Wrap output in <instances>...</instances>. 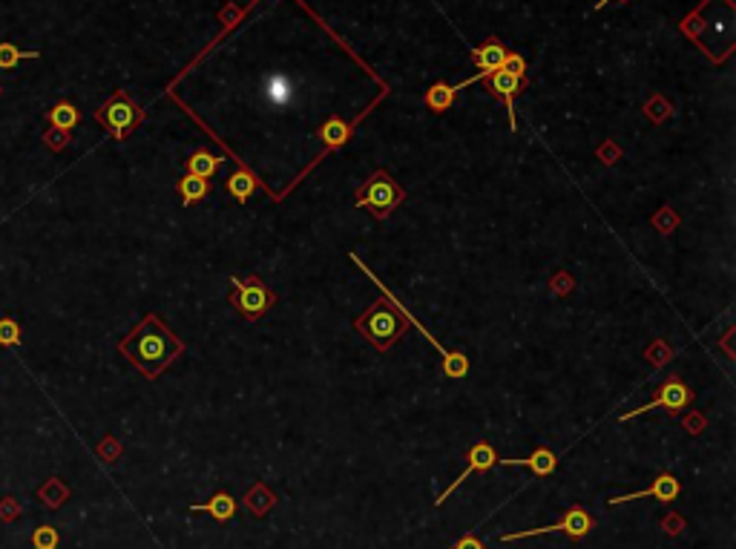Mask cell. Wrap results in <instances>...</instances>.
<instances>
[{
	"label": "cell",
	"instance_id": "cb8c5ba5",
	"mask_svg": "<svg viewBox=\"0 0 736 549\" xmlns=\"http://www.w3.org/2000/svg\"><path fill=\"white\" fill-rule=\"evenodd\" d=\"M32 546L35 549H58L61 546V535L55 527H49V523H44V527H37L32 532Z\"/></svg>",
	"mask_w": 736,
	"mask_h": 549
},
{
	"label": "cell",
	"instance_id": "2e32d148",
	"mask_svg": "<svg viewBox=\"0 0 736 549\" xmlns=\"http://www.w3.org/2000/svg\"><path fill=\"white\" fill-rule=\"evenodd\" d=\"M319 138H322V144H326V150H334V147H343L348 138H351V127H348L343 119H328L326 124L319 127Z\"/></svg>",
	"mask_w": 736,
	"mask_h": 549
},
{
	"label": "cell",
	"instance_id": "9a60e30c",
	"mask_svg": "<svg viewBox=\"0 0 736 549\" xmlns=\"http://www.w3.org/2000/svg\"><path fill=\"white\" fill-rule=\"evenodd\" d=\"M46 119L49 124L55 127V130H63V133H72L75 127H79L81 121V112L75 104H70V101H61V104H55L53 110L46 112Z\"/></svg>",
	"mask_w": 736,
	"mask_h": 549
},
{
	"label": "cell",
	"instance_id": "5b68a950",
	"mask_svg": "<svg viewBox=\"0 0 736 549\" xmlns=\"http://www.w3.org/2000/svg\"><path fill=\"white\" fill-rule=\"evenodd\" d=\"M141 119H145V112L136 107V101L127 93H115L107 104L95 112V121L104 127L115 142H124V138L141 124Z\"/></svg>",
	"mask_w": 736,
	"mask_h": 549
},
{
	"label": "cell",
	"instance_id": "f546056e",
	"mask_svg": "<svg viewBox=\"0 0 736 549\" xmlns=\"http://www.w3.org/2000/svg\"><path fill=\"white\" fill-rule=\"evenodd\" d=\"M607 4H613V0H599V4H596V9H601V6H607Z\"/></svg>",
	"mask_w": 736,
	"mask_h": 549
},
{
	"label": "cell",
	"instance_id": "4316f807",
	"mask_svg": "<svg viewBox=\"0 0 736 549\" xmlns=\"http://www.w3.org/2000/svg\"><path fill=\"white\" fill-rule=\"evenodd\" d=\"M46 144H49V147H55V150L67 147V144H70V133H63V130H55V127H53V130L46 133Z\"/></svg>",
	"mask_w": 736,
	"mask_h": 549
},
{
	"label": "cell",
	"instance_id": "8992f818",
	"mask_svg": "<svg viewBox=\"0 0 736 549\" xmlns=\"http://www.w3.org/2000/svg\"><path fill=\"white\" fill-rule=\"evenodd\" d=\"M230 288H234V293H230V302L236 305V308L248 316V319H260L265 316V311L274 305V293H270L265 288L262 279H256V276H248V279H239V276H230Z\"/></svg>",
	"mask_w": 736,
	"mask_h": 549
},
{
	"label": "cell",
	"instance_id": "9c48e42d",
	"mask_svg": "<svg viewBox=\"0 0 736 549\" xmlns=\"http://www.w3.org/2000/svg\"><path fill=\"white\" fill-rule=\"evenodd\" d=\"M503 58H507V46H503L498 37H489V41H484L481 46H475L472 49V63L481 72L475 75V78H467V81H460V84H455V93H463V89L467 86H472V84H477V81H484V78H489V75H492L495 70H500L503 67Z\"/></svg>",
	"mask_w": 736,
	"mask_h": 549
},
{
	"label": "cell",
	"instance_id": "30bf717a",
	"mask_svg": "<svg viewBox=\"0 0 736 549\" xmlns=\"http://www.w3.org/2000/svg\"><path fill=\"white\" fill-rule=\"evenodd\" d=\"M467 461H469V466L460 471L455 483H449V489H446V492H441V497H437V501H434V506H443V504H446V497H449L451 492H455L458 487H463V480L472 478V475H477V471L492 469V466L500 461V457L495 455V449H492V446H489V443H475L472 449H469V457H467Z\"/></svg>",
	"mask_w": 736,
	"mask_h": 549
},
{
	"label": "cell",
	"instance_id": "52a82bcc",
	"mask_svg": "<svg viewBox=\"0 0 736 549\" xmlns=\"http://www.w3.org/2000/svg\"><path fill=\"white\" fill-rule=\"evenodd\" d=\"M592 529V518L587 509H581V506H573V509H566L564 518L558 523H552V527H541V529H521V532H509V535H500V541L503 544H509V541H521V538H533V535H552V532H564L566 538H573V541H584L587 535Z\"/></svg>",
	"mask_w": 736,
	"mask_h": 549
},
{
	"label": "cell",
	"instance_id": "ba28073f",
	"mask_svg": "<svg viewBox=\"0 0 736 549\" xmlns=\"http://www.w3.org/2000/svg\"><path fill=\"white\" fill-rule=\"evenodd\" d=\"M691 400H693V391L674 374V377L665 380L662 389H658L656 400H650L648 406H641V408H636V412H630V414H622V420H633V417H639V414L656 412V408H670V412H682V408L691 406Z\"/></svg>",
	"mask_w": 736,
	"mask_h": 549
},
{
	"label": "cell",
	"instance_id": "277c9868",
	"mask_svg": "<svg viewBox=\"0 0 736 549\" xmlns=\"http://www.w3.org/2000/svg\"><path fill=\"white\" fill-rule=\"evenodd\" d=\"M403 201H406L403 187H400L385 170H377L363 187L357 190L354 208H366L377 216V219H385V216H389L394 208H400Z\"/></svg>",
	"mask_w": 736,
	"mask_h": 549
},
{
	"label": "cell",
	"instance_id": "484cf974",
	"mask_svg": "<svg viewBox=\"0 0 736 549\" xmlns=\"http://www.w3.org/2000/svg\"><path fill=\"white\" fill-rule=\"evenodd\" d=\"M500 70H507L512 75H521V78H526V61L521 55H515V53H507V58H503V67Z\"/></svg>",
	"mask_w": 736,
	"mask_h": 549
},
{
	"label": "cell",
	"instance_id": "7402d4cb",
	"mask_svg": "<svg viewBox=\"0 0 736 549\" xmlns=\"http://www.w3.org/2000/svg\"><path fill=\"white\" fill-rule=\"evenodd\" d=\"M268 95L274 104L279 107H285L288 101L294 98V84L288 75H270V81H268Z\"/></svg>",
	"mask_w": 736,
	"mask_h": 549
},
{
	"label": "cell",
	"instance_id": "8fae6325",
	"mask_svg": "<svg viewBox=\"0 0 736 549\" xmlns=\"http://www.w3.org/2000/svg\"><path fill=\"white\" fill-rule=\"evenodd\" d=\"M682 492V483L670 475V471H662L648 489L641 492H630V495H622V497H610V506H622V504H630V501H639V497H656V501L662 504H674Z\"/></svg>",
	"mask_w": 736,
	"mask_h": 549
},
{
	"label": "cell",
	"instance_id": "7c38bea8",
	"mask_svg": "<svg viewBox=\"0 0 736 549\" xmlns=\"http://www.w3.org/2000/svg\"><path fill=\"white\" fill-rule=\"evenodd\" d=\"M524 86H526V78H521V75H512L507 70H495L492 75H489V93L507 104L512 130L518 127V121H515V95H518Z\"/></svg>",
	"mask_w": 736,
	"mask_h": 549
},
{
	"label": "cell",
	"instance_id": "44dd1931",
	"mask_svg": "<svg viewBox=\"0 0 736 549\" xmlns=\"http://www.w3.org/2000/svg\"><path fill=\"white\" fill-rule=\"evenodd\" d=\"M32 58H41V53H27V49H21L15 44L4 41L0 44V70H18L21 61H32Z\"/></svg>",
	"mask_w": 736,
	"mask_h": 549
},
{
	"label": "cell",
	"instance_id": "d4e9b609",
	"mask_svg": "<svg viewBox=\"0 0 736 549\" xmlns=\"http://www.w3.org/2000/svg\"><path fill=\"white\" fill-rule=\"evenodd\" d=\"M67 495H70V492H67V487H61V480H55V478L49 480L46 487L41 489V497H44V501H46L49 506H53V509H55V506H58V504H61Z\"/></svg>",
	"mask_w": 736,
	"mask_h": 549
},
{
	"label": "cell",
	"instance_id": "603a6c76",
	"mask_svg": "<svg viewBox=\"0 0 736 549\" xmlns=\"http://www.w3.org/2000/svg\"><path fill=\"white\" fill-rule=\"evenodd\" d=\"M0 346L4 348L21 346V323L15 316H0Z\"/></svg>",
	"mask_w": 736,
	"mask_h": 549
},
{
	"label": "cell",
	"instance_id": "d6986e66",
	"mask_svg": "<svg viewBox=\"0 0 736 549\" xmlns=\"http://www.w3.org/2000/svg\"><path fill=\"white\" fill-rule=\"evenodd\" d=\"M211 193V184H208V178H199V176H185L182 182H178V196H182L185 204H196L202 201L204 196Z\"/></svg>",
	"mask_w": 736,
	"mask_h": 549
},
{
	"label": "cell",
	"instance_id": "5bb4252c",
	"mask_svg": "<svg viewBox=\"0 0 736 549\" xmlns=\"http://www.w3.org/2000/svg\"><path fill=\"white\" fill-rule=\"evenodd\" d=\"M190 509L193 512H211V518H216L219 523H227L230 518L236 515L239 504L227 492H216L208 504H199V506H190Z\"/></svg>",
	"mask_w": 736,
	"mask_h": 549
},
{
	"label": "cell",
	"instance_id": "6da1fadb",
	"mask_svg": "<svg viewBox=\"0 0 736 549\" xmlns=\"http://www.w3.org/2000/svg\"><path fill=\"white\" fill-rule=\"evenodd\" d=\"M119 351L141 374L156 380L176 363V356H182L185 342L178 340L156 314H147L130 334L119 342Z\"/></svg>",
	"mask_w": 736,
	"mask_h": 549
},
{
	"label": "cell",
	"instance_id": "7a4b0ae2",
	"mask_svg": "<svg viewBox=\"0 0 736 549\" xmlns=\"http://www.w3.org/2000/svg\"><path fill=\"white\" fill-rule=\"evenodd\" d=\"M354 325H357L360 334H363L377 351H389L394 342L406 334V328H409L406 319L400 316L385 299H374L371 308L354 319Z\"/></svg>",
	"mask_w": 736,
	"mask_h": 549
},
{
	"label": "cell",
	"instance_id": "f1b7e54d",
	"mask_svg": "<svg viewBox=\"0 0 736 549\" xmlns=\"http://www.w3.org/2000/svg\"><path fill=\"white\" fill-rule=\"evenodd\" d=\"M18 512H21V509H18V501H4V504H0V518L9 520L12 515H18Z\"/></svg>",
	"mask_w": 736,
	"mask_h": 549
},
{
	"label": "cell",
	"instance_id": "3957f363",
	"mask_svg": "<svg viewBox=\"0 0 736 549\" xmlns=\"http://www.w3.org/2000/svg\"><path fill=\"white\" fill-rule=\"evenodd\" d=\"M348 259H351V262H354V265L360 267V271H363V274H366V276L371 279V283H374V285H377V288L383 291V299L389 302L392 308H394V311H397L400 316H403L409 325H418V331H420V334H423L426 340H429V346H432V348H434L437 354L443 356V374H446V377H451V380H463V377L469 374V360H467V356H463V354H455V351H446V348L441 346V342H437V340H434V337L429 334V331H426V328H423V325L418 323V319H415V316H411V314H409V311L403 308V305H400V299L394 297V293H392L389 288H385V285L380 283V279L374 276V274L368 271V267H366L363 262H360V257H357V253H348Z\"/></svg>",
	"mask_w": 736,
	"mask_h": 549
},
{
	"label": "cell",
	"instance_id": "83f0119b",
	"mask_svg": "<svg viewBox=\"0 0 736 549\" xmlns=\"http://www.w3.org/2000/svg\"><path fill=\"white\" fill-rule=\"evenodd\" d=\"M449 549H486V546H484L481 541H477L475 535H467V538H460L455 546H449Z\"/></svg>",
	"mask_w": 736,
	"mask_h": 549
},
{
	"label": "cell",
	"instance_id": "e0dca14e",
	"mask_svg": "<svg viewBox=\"0 0 736 549\" xmlns=\"http://www.w3.org/2000/svg\"><path fill=\"white\" fill-rule=\"evenodd\" d=\"M256 187H260V182H256V178L244 168H236L234 173H230V178H227V193L234 196L236 201H248Z\"/></svg>",
	"mask_w": 736,
	"mask_h": 549
},
{
	"label": "cell",
	"instance_id": "4fadbf2b",
	"mask_svg": "<svg viewBox=\"0 0 736 549\" xmlns=\"http://www.w3.org/2000/svg\"><path fill=\"white\" fill-rule=\"evenodd\" d=\"M503 466H524V469H533V475L538 478H547L558 466V457H555L550 449H535L529 457H521V461H498Z\"/></svg>",
	"mask_w": 736,
	"mask_h": 549
},
{
	"label": "cell",
	"instance_id": "ffe728a7",
	"mask_svg": "<svg viewBox=\"0 0 736 549\" xmlns=\"http://www.w3.org/2000/svg\"><path fill=\"white\" fill-rule=\"evenodd\" d=\"M455 86L451 84H434V86H429L426 89V107L429 110H434V112H443V110H449L451 104H455Z\"/></svg>",
	"mask_w": 736,
	"mask_h": 549
},
{
	"label": "cell",
	"instance_id": "ac0fdd59",
	"mask_svg": "<svg viewBox=\"0 0 736 549\" xmlns=\"http://www.w3.org/2000/svg\"><path fill=\"white\" fill-rule=\"evenodd\" d=\"M219 168H222V161H219L216 156H211L208 150H196L190 156V161H187V173L190 176H199V178H208V182L216 176Z\"/></svg>",
	"mask_w": 736,
	"mask_h": 549
}]
</instances>
